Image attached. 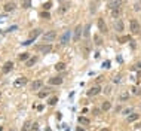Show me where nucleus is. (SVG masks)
I'll return each mask as SVG.
<instances>
[{
	"label": "nucleus",
	"instance_id": "nucleus-1",
	"mask_svg": "<svg viewBox=\"0 0 141 131\" xmlns=\"http://www.w3.org/2000/svg\"><path fill=\"white\" fill-rule=\"evenodd\" d=\"M55 37H57V31H48V33H45L43 34V42L45 43H51V42H54L55 40Z\"/></svg>",
	"mask_w": 141,
	"mask_h": 131
},
{
	"label": "nucleus",
	"instance_id": "nucleus-2",
	"mask_svg": "<svg viewBox=\"0 0 141 131\" xmlns=\"http://www.w3.org/2000/svg\"><path fill=\"white\" fill-rule=\"evenodd\" d=\"M129 30H131V33L138 34V33H140V22H138L137 20H132V21L129 22Z\"/></svg>",
	"mask_w": 141,
	"mask_h": 131
},
{
	"label": "nucleus",
	"instance_id": "nucleus-3",
	"mask_svg": "<svg viewBox=\"0 0 141 131\" xmlns=\"http://www.w3.org/2000/svg\"><path fill=\"white\" fill-rule=\"evenodd\" d=\"M82 30H83L82 25H77V27L74 28V34H73V40H74V42H79V40H80V37H82Z\"/></svg>",
	"mask_w": 141,
	"mask_h": 131
},
{
	"label": "nucleus",
	"instance_id": "nucleus-4",
	"mask_svg": "<svg viewBox=\"0 0 141 131\" xmlns=\"http://www.w3.org/2000/svg\"><path fill=\"white\" fill-rule=\"evenodd\" d=\"M36 49H37L39 52H43V54H48V52H51L52 46H51V43H46V45H39V46H36Z\"/></svg>",
	"mask_w": 141,
	"mask_h": 131
},
{
	"label": "nucleus",
	"instance_id": "nucleus-5",
	"mask_svg": "<svg viewBox=\"0 0 141 131\" xmlns=\"http://www.w3.org/2000/svg\"><path fill=\"white\" fill-rule=\"evenodd\" d=\"M25 83H27V77L21 76V77H18V79L13 82V86H15V88H19V86H24Z\"/></svg>",
	"mask_w": 141,
	"mask_h": 131
},
{
	"label": "nucleus",
	"instance_id": "nucleus-6",
	"mask_svg": "<svg viewBox=\"0 0 141 131\" xmlns=\"http://www.w3.org/2000/svg\"><path fill=\"white\" fill-rule=\"evenodd\" d=\"M100 92H101V88H100V85H95V86H92L91 90H88V95H89V97H94V95L100 94Z\"/></svg>",
	"mask_w": 141,
	"mask_h": 131
},
{
	"label": "nucleus",
	"instance_id": "nucleus-7",
	"mask_svg": "<svg viewBox=\"0 0 141 131\" xmlns=\"http://www.w3.org/2000/svg\"><path fill=\"white\" fill-rule=\"evenodd\" d=\"M63 83V77L61 76H54L49 79V85H61Z\"/></svg>",
	"mask_w": 141,
	"mask_h": 131
},
{
	"label": "nucleus",
	"instance_id": "nucleus-8",
	"mask_svg": "<svg viewBox=\"0 0 141 131\" xmlns=\"http://www.w3.org/2000/svg\"><path fill=\"white\" fill-rule=\"evenodd\" d=\"M98 28L101 33H107V25H105L104 18H98Z\"/></svg>",
	"mask_w": 141,
	"mask_h": 131
},
{
	"label": "nucleus",
	"instance_id": "nucleus-9",
	"mask_svg": "<svg viewBox=\"0 0 141 131\" xmlns=\"http://www.w3.org/2000/svg\"><path fill=\"white\" fill-rule=\"evenodd\" d=\"M12 67H13V63H12V61H7V63H5L2 72H3V73H9V72L12 70Z\"/></svg>",
	"mask_w": 141,
	"mask_h": 131
},
{
	"label": "nucleus",
	"instance_id": "nucleus-10",
	"mask_svg": "<svg viewBox=\"0 0 141 131\" xmlns=\"http://www.w3.org/2000/svg\"><path fill=\"white\" fill-rule=\"evenodd\" d=\"M15 7H16V5H15L13 2H9V3H6V5L3 6V9H5L6 12H12V11H15Z\"/></svg>",
	"mask_w": 141,
	"mask_h": 131
},
{
	"label": "nucleus",
	"instance_id": "nucleus-11",
	"mask_svg": "<svg viewBox=\"0 0 141 131\" xmlns=\"http://www.w3.org/2000/svg\"><path fill=\"white\" fill-rule=\"evenodd\" d=\"M120 5H122V0H111L109 3V7L110 9H116V7H120Z\"/></svg>",
	"mask_w": 141,
	"mask_h": 131
},
{
	"label": "nucleus",
	"instance_id": "nucleus-12",
	"mask_svg": "<svg viewBox=\"0 0 141 131\" xmlns=\"http://www.w3.org/2000/svg\"><path fill=\"white\" fill-rule=\"evenodd\" d=\"M68 39H70V31L67 30L63 36H61V45H67V43H68Z\"/></svg>",
	"mask_w": 141,
	"mask_h": 131
},
{
	"label": "nucleus",
	"instance_id": "nucleus-13",
	"mask_svg": "<svg viewBox=\"0 0 141 131\" xmlns=\"http://www.w3.org/2000/svg\"><path fill=\"white\" fill-rule=\"evenodd\" d=\"M42 85H43L42 81H34V82L31 83V90H33V91H37V90L42 88Z\"/></svg>",
	"mask_w": 141,
	"mask_h": 131
},
{
	"label": "nucleus",
	"instance_id": "nucleus-14",
	"mask_svg": "<svg viewBox=\"0 0 141 131\" xmlns=\"http://www.w3.org/2000/svg\"><path fill=\"white\" fill-rule=\"evenodd\" d=\"M70 6H71V5H70V3H64L63 6H61L59 7V9H58V14H65L68 9H70Z\"/></svg>",
	"mask_w": 141,
	"mask_h": 131
},
{
	"label": "nucleus",
	"instance_id": "nucleus-15",
	"mask_svg": "<svg viewBox=\"0 0 141 131\" xmlns=\"http://www.w3.org/2000/svg\"><path fill=\"white\" fill-rule=\"evenodd\" d=\"M128 98H129V92H128V91H122L120 95H119V100H120V101H126Z\"/></svg>",
	"mask_w": 141,
	"mask_h": 131
},
{
	"label": "nucleus",
	"instance_id": "nucleus-16",
	"mask_svg": "<svg viewBox=\"0 0 141 131\" xmlns=\"http://www.w3.org/2000/svg\"><path fill=\"white\" fill-rule=\"evenodd\" d=\"M40 33H42V30H40V28H36V30H33V31L30 33V39H36V37L39 36Z\"/></svg>",
	"mask_w": 141,
	"mask_h": 131
},
{
	"label": "nucleus",
	"instance_id": "nucleus-17",
	"mask_svg": "<svg viewBox=\"0 0 141 131\" xmlns=\"http://www.w3.org/2000/svg\"><path fill=\"white\" fill-rule=\"evenodd\" d=\"M36 63H37V57H31V58L27 60V67H31V66H34Z\"/></svg>",
	"mask_w": 141,
	"mask_h": 131
},
{
	"label": "nucleus",
	"instance_id": "nucleus-18",
	"mask_svg": "<svg viewBox=\"0 0 141 131\" xmlns=\"http://www.w3.org/2000/svg\"><path fill=\"white\" fill-rule=\"evenodd\" d=\"M138 118H140L138 113H132V115H129V116L126 118V121H128V122H134V121H137Z\"/></svg>",
	"mask_w": 141,
	"mask_h": 131
},
{
	"label": "nucleus",
	"instance_id": "nucleus-19",
	"mask_svg": "<svg viewBox=\"0 0 141 131\" xmlns=\"http://www.w3.org/2000/svg\"><path fill=\"white\" fill-rule=\"evenodd\" d=\"M30 130H31V122H30V121H25L21 131H30Z\"/></svg>",
	"mask_w": 141,
	"mask_h": 131
},
{
	"label": "nucleus",
	"instance_id": "nucleus-20",
	"mask_svg": "<svg viewBox=\"0 0 141 131\" xmlns=\"http://www.w3.org/2000/svg\"><path fill=\"white\" fill-rule=\"evenodd\" d=\"M89 49H91V45H89V42H86V43H85V49H83V55H85V57L89 55Z\"/></svg>",
	"mask_w": 141,
	"mask_h": 131
},
{
	"label": "nucleus",
	"instance_id": "nucleus-21",
	"mask_svg": "<svg viewBox=\"0 0 141 131\" xmlns=\"http://www.w3.org/2000/svg\"><path fill=\"white\" fill-rule=\"evenodd\" d=\"M110 109H111V103H110V101H104V103H103V110L107 112V110H110Z\"/></svg>",
	"mask_w": 141,
	"mask_h": 131
},
{
	"label": "nucleus",
	"instance_id": "nucleus-22",
	"mask_svg": "<svg viewBox=\"0 0 141 131\" xmlns=\"http://www.w3.org/2000/svg\"><path fill=\"white\" fill-rule=\"evenodd\" d=\"M120 14V7H116V9H111V15H113V18H117Z\"/></svg>",
	"mask_w": 141,
	"mask_h": 131
},
{
	"label": "nucleus",
	"instance_id": "nucleus-23",
	"mask_svg": "<svg viewBox=\"0 0 141 131\" xmlns=\"http://www.w3.org/2000/svg\"><path fill=\"white\" fill-rule=\"evenodd\" d=\"M79 122H80V124H83V125H88L91 121L88 119V118H85V116H80V118H79Z\"/></svg>",
	"mask_w": 141,
	"mask_h": 131
},
{
	"label": "nucleus",
	"instance_id": "nucleus-24",
	"mask_svg": "<svg viewBox=\"0 0 141 131\" xmlns=\"http://www.w3.org/2000/svg\"><path fill=\"white\" fill-rule=\"evenodd\" d=\"M64 69H65V64H64V63H58V64H55V70H58V72L64 70Z\"/></svg>",
	"mask_w": 141,
	"mask_h": 131
},
{
	"label": "nucleus",
	"instance_id": "nucleus-25",
	"mask_svg": "<svg viewBox=\"0 0 141 131\" xmlns=\"http://www.w3.org/2000/svg\"><path fill=\"white\" fill-rule=\"evenodd\" d=\"M128 40H131V36H122V37L117 39L119 43H125V42H128Z\"/></svg>",
	"mask_w": 141,
	"mask_h": 131
},
{
	"label": "nucleus",
	"instance_id": "nucleus-26",
	"mask_svg": "<svg viewBox=\"0 0 141 131\" xmlns=\"http://www.w3.org/2000/svg\"><path fill=\"white\" fill-rule=\"evenodd\" d=\"M116 30H117L119 33L123 30V22H122V21H117V22H116Z\"/></svg>",
	"mask_w": 141,
	"mask_h": 131
},
{
	"label": "nucleus",
	"instance_id": "nucleus-27",
	"mask_svg": "<svg viewBox=\"0 0 141 131\" xmlns=\"http://www.w3.org/2000/svg\"><path fill=\"white\" fill-rule=\"evenodd\" d=\"M40 16H42L43 20H49V18H51V14H49V12H42Z\"/></svg>",
	"mask_w": 141,
	"mask_h": 131
},
{
	"label": "nucleus",
	"instance_id": "nucleus-28",
	"mask_svg": "<svg viewBox=\"0 0 141 131\" xmlns=\"http://www.w3.org/2000/svg\"><path fill=\"white\" fill-rule=\"evenodd\" d=\"M57 101H58V97H52V98H51L48 103L51 104V106H54V104H57Z\"/></svg>",
	"mask_w": 141,
	"mask_h": 131
},
{
	"label": "nucleus",
	"instance_id": "nucleus-29",
	"mask_svg": "<svg viewBox=\"0 0 141 131\" xmlns=\"http://www.w3.org/2000/svg\"><path fill=\"white\" fill-rule=\"evenodd\" d=\"M19 60H21V61L28 60V54H27V52H24V54H21V55H19Z\"/></svg>",
	"mask_w": 141,
	"mask_h": 131
},
{
	"label": "nucleus",
	"instance_id": "nucleus-30",
	"mask_svg": "<svg viewBox=\"0 0 141 131\" xmlns=\"http://www.w3.org/2000/svg\"><path fill=\"white\" fill-rule=\"evenodd\" d=\"M31 131H39V124H37V122L31 124Z\"/></svg>",
	"mask_w": 141,
	"mask_h": 131
},
{
	"label": "nucleus",
	"instance_id": "nucleus-31",
	"mask_svg": "<svg viewBox=\"0 0 141 131\" xmlns=\"http://www.w3.org/2000/svg\"><path fill=\"white\" fill-rule=\"evenodd\" d=\"M95 43L96 45H103V39L100 36H95Z\"/></svg>",
	"mask_w": 141,
	"mask_h": 131
},
{
	"label": "nucleus",
	"instance_id": "nucleus-32",
	"mask_svg": "<svg viewBox=\"0 0 141 131\" xmlns=\"http://www.w3.org/2000/svg\"><path fill=\"white\" fill-rule=\"evenodd\" d=\"M48 92H49V91H40V92H39V97H40V98H45L46 95H48Z\"/></svg>",
	"mask_w": 141,
	"mask_h": 131
},
{
	"label": "nucleus",
	"instance_id": "nucleus-33",
	"mask_svg": "<svg viewBox=\"0 0 141 131\" xmlns=\"http://www.w3.org/2000/svg\"><path fill=\"white\" fill-rule=\"evenodd\" d=\"M30 5H31V0H24V2H22L24 7H30Z\"/></svg>",
	"mask_w": 141,
	"mask_h": 131
},
{
	"label": "nucleus",
	"instance_id": "nucleus-34",
	"mask_svg": "<svg viewBox=\"0 0 141 131\" xmlns=\"http://www.w3.org/2000/svg\"><path fill=\"white\" fill-rule=\"evenodd\" d=\"M113 81L116 82V83H119V82L122 81V76H120V75H117V76H114V77H113Z\"/></svg>",
	"mask_w": 141,
	"mask_h": 131
},
{
	"label": "nucleus",
	"instance_id": "nucleus-35",
	"mask_svg": "<svg viewBox=\"0 0 141 131\" xmlns=\"http://www.w3.org/2000/svg\"><path fill=\"white\" fill-rule=\"evenodd\" d=\"M51 6H52V3H51V2H48V3H45V5H43V9L49 11V9H51Z\"/></svg>",
	"mask_w": 141,
	"mask_h": 131
},
{
	"label": "nucleus",
	"instance_id": "nucleus-36",
	"mask_svg": "<svg viewBox=\"0 0 141 131\" xmlns=\"http://www.w3.org/2000/svg\"><path fill=\"white\" fill-rule=\"evenodd\" d=\"M103 92H104V94H110V92H111V88H110V86H105V88L103 90Z\"/></svg>",
	"mask_w": 141,
	"mask_h": 131
},
{
	"label": "nucleus",
	"instance_id": "nucleus-37",
	"mask_svg": "<svg viewBox=\"0 0 141 131\" xmlns=\"http://www.w3.org/2000/svg\"><path fill=\"white\" fill-rule=\"evenodd\" d=\"M140 92H141V91H140V90L137 88V86H134V88H132V94H135V95H138Z\"/></svg>",
	"mask_w": 141,
	"mask_h": 131
},
{
	"label": "nucleus",
	"instance_id": "nucleus-38",
	"mask_svg": "<svg viewBox=\"0 0 141 131\" xmlns=\"http://www.w3.org/2000/svg\"><path fill=\"white\" fill-rule=\"evenodd\" d=\"M103 67H104V69H110V61H109V60H107V61H104Z\"/></svg>",
	"mask_w": 141,
	"mask_h": 131
},
{
	"label": "nucleus",
	"instance_id": "nucleus-39",
	"mask_svg": "<svg viewBox=\"0 0 141 131\" xmlns=\"http://www.w3.org/2000/svg\"><path fill=\"white\" fill-rule=\"evenodd\" d=\"M34 42V39H28L27 42H22V45H30V43H33Z\"/></svg>",
	"mask_w": 141,
	"mask_h": 131
},
{
	"label": "nucleus",
	"instance_id": "nucleus-40",
	"mask_svg": "<svg viewBox=\"0 0 141 131\" xmlns=\"http://www.w3.org/2000/svg\"><path fill=\"white\" fill-rule=\"evenodd\" d=\"M92 113H94V115H98V113H100V109H98V107H95V109L92 110Z\"/></svg>",
	"mask_w": 141,
	"mask_h": 131
},
{
	"label": "nucleus",
	"instance_id": "nucleus-41",
	"mask_svg": "<svg viewBox=\"0 0 141 131\" xmlns=\"http://www.w3.org/2000/svg\"><path fill=\"white\" fill-rule=\"evenodd\" d=\"M135 128H141V122H138V124L135 125Z\"/></svg>",
	"mask_w": 141,
	"mask_h": 131
},
{
	"label": "nucleus",
	"instance_id": "nucleus-42",
	"mask_svg": "<svg viewBox=\"0 0 141 131\" xmlns=\"http://www.w3.org/2000/svg\"><path fill=\"white\" fill-rule=\"evenodd\" d=\"M137 69H141V63H138V64H137Z\"/></svg>",
	"mask_w": 141,
	"mask_h": 131
},
{
	"label": "nucleus",
	"instance_id": "nucleus-43",
	"mask_svg": "<svg viewBox=\"0 0 141 131\" xmlns=\"http://www.w3.org/2000/svg\"><path fill=\"white\" fill-rule=\"evenodd\" d=\"M45 131H52V130H51L49 127H46V128H45Z\"/></svg>",
	"mask_w": 141,
	"mask_h": 131
},
{
	"label": "nucleus",
	"instance_id": "nucleus-44",
	"mask_svg": "<svg viewBox=\"0 0 141 131\" xmlns=\"http://www.w3.org/2000/svg\"><path fill=\"white\" fill-rule=\"evenodd\" d=\"M77 131H85V130H83V128H80V127H79V128H77Z\"/></svg>",
	"mask_w": 141,
	"mask_h": 131
},
{
	"label": "nucleus",
	"instance_id": "nucleus-45",
	"mask_svg": "<svg viewBox=\"0 0 141 131\" xmlns=\"http://www.w3.org/2000/svg\"><path fill=\"white\" fill-rule=\"evenodd\" d=\"M100 131H109V128H103V130H100Z\"/></svg>",
	"mask_w": 141,
	"mask_h": 131
},
{
	"label": "nucleus",
	"instance_id": "nucleus-46",
	"mask_svg": "<svg viewBox=\"0 0 141 131\" xmlns=\"http://www.w3.org/2000/svg\"><path fill=\"white\" fill-rule=\"evenodd\" d=\"M59 2H64V0H59Z\"/></svg>",
	"mask_w": 141,
	"mask_h": 131
},
{
	"label": "nucleus",
	"instance_id": "nucleus-47",
	"mask_svg": "<svg viewBox=\"0 0 141 131\" xmlns=\"http://www.w3.org/2000/svg\"><path fill=\"white\" fill-rule=\"evenodd\" d=\"M11 131H13V130H11Z\"/></svg>",
	"mask_w": 141,
	"mask_h": 131
}]
</instances>
